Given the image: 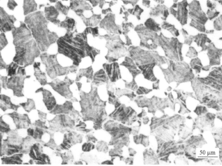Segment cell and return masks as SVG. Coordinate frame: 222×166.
Wrapping results in <instances>:
<instances>
[{
    "label": "cell",
    "instance_id": "6da1fadb",
    "mask_svg": "<svg viewBox=\"0 0 222 166\" xmlns=\"http://www.w3.org/2000/svg\"><path fill=\"white\" fill-rule=\"evenodd\" d=\"M42 92L43 102L45 106L48 110L51 112L57 104L56 100L52 93L48 90L44 89Z\"/></svg>",
    "mask_w": 222,
    "mask_h": 166
},
{
    "label": "cell",
    "instance_id": "7a4b0ae2",
    "mask_svg": "<svg viewBox=\"0 0 222 166\" xmlns=\"http://www.w3.org/2000/svg\"><path fill=\"white\" fill-rule=\"evenodd\" d=\"M21 106L26 111L29 112L35 108V105L33 100L32 99H28L26 103H23L21 104Z\"/></svg>",
    "mask_w": 222,
    "mask_h": 166
},
{
    "label": "cell",
    "instance_id": "3957f363",
    "mask_svg": "<svg viewBox=\"0 0 222 166\" xmlns=\"http://www.w3.org/2000/svg\"><path fill=\"white\" fill-rule=\"evenodd\" d=\"M18 67L17 63H12L7 67L8 76L12 77L16 75V70Z\"/></svg>",
    "mask_w": 222,
    "mask_h": 166
}]
</instances>
